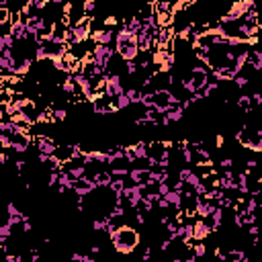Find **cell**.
Masks as SVG:
<instances>
[{"instance_id":"1","label":"cell","mask_w":262,"mask_h":262,"mask_svg":"<svg viewBox=\"0 0 262 262\" xmlns=\"http://www.w3.org/2000/svg\"><path fill=\"white\" fill-rule=\"evenodd\" d=\"M109 240H111V246H113V250H115L117 254H121V256H129V254H133V250L140 246L142 234H140L138 230H135L133 225L125 223V225L117 227L115 234H111Z\"/></svg>"},{"instance_id":"2","label":"cell","mask_w":262,"mask_h":262,"mask_svg":"<svg viewBox=\"0 0 262 262\" xmlns=\"http://www.w3.org/2000/svg\"><path fill=\"white\" fill-rule=\"evenodd\" d=\"M115 51L121 55L125 62H135L140 55V48H138V37L129 33L127 29H119L115 33Z\"/></svg>"},{"instance_id":"3","label":"cell","mask_w":262,"mask_h":262,"mask_svg":"<svg viewBox=\"0 0 262 262\" xmlns=\"http://www.w3.org/2000/svg\"><path fill=\"white\" fill-rule=\"evenodd\" d=\"M113 113H119V109H117V100L111 95L105 93L93 102V115H113Z\"/></svg>"},{"instance_id":"4","label":"cell","mask_w":262,"mask_h":262,"mask_svg":"<svg viewBox=\"0 0 262 262\" xmlns=\"http://www.w3.org/2000/svg\"><path fill=\"white\" fill-rule=\"evenodd\" d=\"M33 145H35V150L39 154H45V156H53L55 150H58V142L49 135H33Z\"/></svg>"},{"instance_id":"5","label":"cell","mask_w":262,"mask_h":262,"mask_svg":"<svg viewBox=\"0 0 262 262\" xmlns=\"http://www.w3.org/2000/svg\"><path fill=\"white\" fill-rule=\"evenodd\" d=\"M93 51H95V60H96L100 70H105L109 66V62L113 60V55H115V49H113L111 45H95Z\"/></svg>"},{"instance_id":"6","label":"cell","mask_w":262,"mask_h":262,"mask_svg":"<svg viewBox=\"0 0 262 262\" xmlns=\"http://www.w3.org/2000/svg\"><path fill=\"white\" fill-rule=\"evenodd\" d=\"M127 93V88L123 84V76H109L107 80V95H111L113 98H119Z\"/></svg>"},{"instance_id":"7","label":"cell","mask_w":262,"mask_h":262,"mask_svg":"<svg viewBox=\"0 0 262 262\" xmlns=\"http://www.w3.org/2000/svg\"><path fill=\"white\" fill-rule=\"evenodd\" d=\"M225 147V138L219 133V135H215V150H223Z\"/></svg>"}]
</instances>
